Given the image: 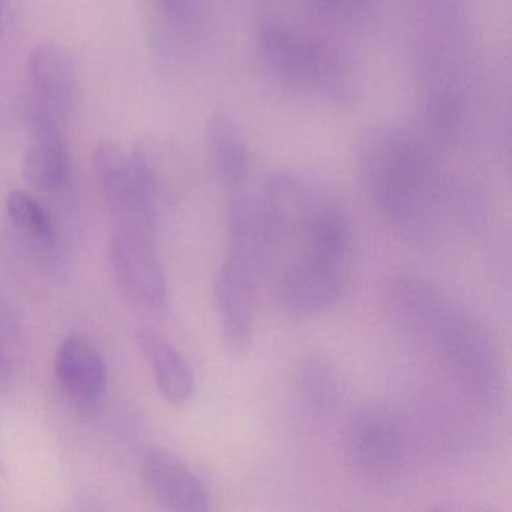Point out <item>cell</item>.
<instances>
[{"mask_svg": "<svg viewBox=\"0 0 512 512\" xmlns=\"http://www.w3.org/2000/svg\"><path fill=\"white\" fill-rule=\"evenodd\" d=\"M259 199L268 238L263 280L281 307L313 314L334 304L352 245L346 215L287 173L271 176Z\"/></svg>", "mask_w": 512, "mask_h": 512, "instance_id": "1", "label": "cell"}, {"mask_svg": "<svg viewBox=\"0 0 512 512\" xmlns=\"http://www.w3.org/2000/svg\"><path fill=\"white\" fill-rule=\"evenodd\" d=\"M359 175L371 202L407 238L463 236L475 223L469 194L437 173L427 143L409 131H371L359 149Z\"/></svg>", "mask_w": 512, "mask_h": 512, "instance_id": "2", "label": "cell"}, {"mask_svg": "<svg viewBox=\"0 0 512 512\" xmlns=\"http://www.w3.org/2000/svg\"><path fill=\"white\" fill-rule=\"evenodd\" d=\"M397 319L421 341L461 386L479 400L499 404L506 397V370L487 329L436 286L400 275L389 286Z\"/></svg>", "mask_w": 512, "mask_h": 512, "instance_id": "3", "label": "cell"}, {"mask_svg": "<svg viewBox=\"0 0 512 512\" xmlns=\"http://www.w3.org/2000/svg\"><path fill=\"white\" fill-rule=\"evenodd\" d=\"M341 448L349 472L370 487L397 484L409 466V437L403 422L380 404H365L350 413Z\"/></svg>", "mask_w": 512, "mask_h": 512, "instance_id": "4", "label": "cell"}, {"mask_svg": "<svg viewBox=\"0 0 512 512\" xmlns=\"http://www.w3.org/2000/svg\"><path fill=\"white\" fill-rule=\"evenodd\" d=\"M94 169L116 230L155 236L157 178L145 149L127 151L118 143H101Z\"/></svg>", "mask_w": 512, "mask_h": 512, "instance_id": "5", "label": "cell"}, {"mask_svg": "<svg viewBox=\"0 0 512 512\" xmlns=\"http://www.w3.org/2000/svg\"><path fill=\"white\" fill-rule=\"evenodd\" d=\"M446 40L428 35L418 49L422 124L439 145L454 143L466 119V73Z\"/></svg>", "mask_w": 512, "mask_h": 512, "instance_id": "6", "label": "cell"}, {"mask_svg": "<svg viewBox=\"0 0 512 512\" xmlns=\"http://www.w3.org/2000/svg\"><path fill=\"white\" fill-rule=\"evenodd\" d=\"M110 269L119 292L151 313L167 307V281L154 250V236L116 230L110 245Z\"/></svg>", "mask_w": 512, "mask_h": 512, "instance_id": "7", "label": "cell"}, {"mask_svg": "<svg viewBox=\"0 0 512 512\" xmlns=\"http://www.w3.org/2000/svg\"><path fill=\"white\" fill-rule=\"evenodd\" d=\"M257 55L269 73L292 88H316L322 40L307 37L278 22H263L254 35Z\"/></svg>", "mask_w": 512, "mask_h": 512, "instance_id": "8", "label": "cell"}, {"mask_svg": "<svg viewBox=\"0 0 512 512\" xmlns=\"http://www.w3.org/2000/svg\"><path fill=\"white\" fill-rule=\"evenodd\" d=\"M262 272L227 257L215 280L214 298L221 331L235 352H244L253 338L257 293Z\"/></svg>", "mask_w": 512, "mask_h": 512, "instance_id": "9", "label": "cell"}, {"mask_svg": "<svg viewBox=\"0 0 512 512\" xmlns=\"http://www.w3.org/2000/svg\"><path fill=\"white\" fill-rule=\"evenodd\" d=\"M142 476L149 493L164 508L181 512L211 509V494L202 479L167 449L154 448L146 452Z\"/></svg>", "mask_w": 512, "mask_h": 512, "instance_id": "10", "label": "cell"}, {"mask_svg": "<svg viewBox=\"0 0 512 512\" xmlns=\"http://www.w3.org/2000/svg\"><path fill=\"white\" fill-rule=\"evenodd\" d=\"M56 380L65 397L80 410L92 412L107 394V365L101 353L80 335L62 341L56 353Z\"/></svg>", "mask_w": 512, "mask_h": 512, "instance_id": "11", "label": "cell"}, {"mask_svg": "<svg viewBox=\"0 0 512 512\" xmlns=\"http://www.w3.org/2000/svg\"><path fill=\"white\" fill-rule=\"evenodd\" d=\"M29 77L37 95L35 106L65 121L77 91L73 56L56 44H41L29 58Z\"/></svg>", "mask_w": 512, "mask_h": 512, "instance_id": "12", "label": "cell"}, {"mask_svg": "<svg viewBox=\"0 0 512 512\" xmlns=\"http://www.w3.org/2000/svg\"><path fill=\"white\" fill-rule=\"evenodd\" d=\"M137 343L151 367L161 397L176 407L190 403L196 392V379L179 350L151 328L139 332Z\"/></svg>", "mask_w": 512, "mask_h": 512, "instance_id": "13", "label": "cell"}, {"mask_svg": "<svg viewBox=\"0 0 512 512\" xmlns=\"http://www.w3.org/2000/svg\"><path fill=\"white\" fill-rule=\"evenodd\" d=\"M293 404L311 422L331 416L340 400V380L334 367L319 356H307L293 368Z\"/></svg>", "mask_w": 512, "mask_h": 512, "instance_id": "14", "label": "cell"}, {"mask_svg": "<svg viewBox=\"0 0 512 512\" xmlns=\"http://www.w3.org/2000/svg\"><path fill=\"white\" fill-rule=\"evenodd\" d=\"M208 148L215 176L224 190L238 193L250 178L251 161L244 139L226 113H215L208 125Z\"/></svg>", "mask_w": 512, "mask_h": 512, "instance_id": "15", "label": "cell"}, {"mask_svg": "<svg viewBox=\"0 0 512 512\" xmlns=\"http://www.w3.org/2000/svg\"><path fill=\"white\" fill-rule=\"evenodd\" d=\"M35 131V142L23 160V176L41 191H59L70 182L73 163L61 128Z\"/></svg>", "mask_w": 512, "mask_h": 512, "instance_id": "16", "label": "cell"}, {"mask_svg": "<svg viewBox=\"0 0 512 512\" xmlns=\"http://www.w3.org/2000/svg\"><path fill=\"white\" fill-rule=\"evenodd\" d=\"M7 212L11 223L26 238L44 248H53L58 241L55 223L49 212L25 191H13L7 199Z\"/></svg>", "mask_w": 512, "mask_h": 512, "instance_id": "17", "label": "cell"}, {"mask_svg": "<svg viewBox=\"0 0 512 512\" xmlns=\"http://www.w3.org/2000/svg\"><path fill=\"white\" fill-rule=\"evenodd\" d=\"M311 13L334 28H356L364 25L376 10L379 0H307Z\"/></svg>", "mask_w": 512, "mask_h": 512, "instance_id": "18", "label": "cell"}, {"mask_svg": "<svg viewBox=\"0 0 512 512\" xmlns=\"http://www.w3.org/2000/svg\"><path fill=\"white\" fill-rule=\"evenodd\" d=\"M164 16L182 29H194L205 16V0H158Z\"/></svg>", "mask_w": 512, "mask_h": 512, "instance_id": "19", "label": "cell"}, {"mask_svg": "<svg viewBox=\"0 0 512 512\" xmlns=\"http://www.w3.org/2000/svg\"><path fill=\"white\" fill-rule=\"evenodd\" d=\"M5 371H7V361H5L4 350L0 347V382L4 380Z\"/></svg>", "mask_w": 512, "mask_h": 512, "instance_id": "20", "label": "cell"}, {"mask_svg": "<svg viewBox=\"0 0 512 512\" xmlns=\"http://www.w3.org/2000/svg\"><path fill=\"white\" fill-rule=\"evenodd\" d=\"M8 10V0H0V22L4 19L5 14Z\"/></svg>", "mask_w": 512, "mask_h": 512, "instance_id": "21", "label": "cell"}]
</instances>
